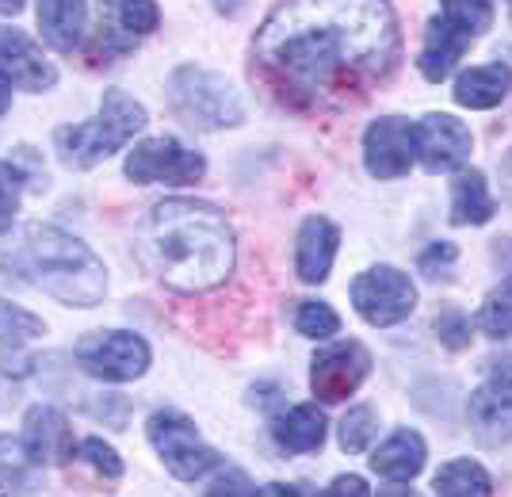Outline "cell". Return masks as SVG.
<instances>
[{
	"instance_id": "6da1fadb",
	"label": "cell",
	"mask_w": 512,
	"mask_h": 497,
	"mask_svg": "<svg viewBox=\"0 0 512 497\" xmlns=\"http://www.w3.org/2000/svg\"><path fill=\"white\" fill-rule=\"evenodd\" d=\"M253 54L279 88L352 96L390 77L402 31L390 0H283L260 23Z\"/></svg>"
},
{
	"instance_id": "7a4b0ae2",
	"label": "cell",
	"mask_w": 512,
	"mask_h": 497,
	"mask_svg": "<svg viewBox=\"0 0 512 497\" xmlns=\"http://www.w3.org/2000/svg\"><path fill=\"white\" fill-rule=\"evenodd\" d=\"M134 253L153 280L165 283L169 291L203 295L234 272V226L214 203L165 199L142 218Z\"/></svg>"
},
{
	"instance_id": "3957f363",
	"label": "cell",
	"mask_w": 512,
	"mask_h": 497,
	"mask_svg": "<svg viewBox=\"0 0 512 497\" xmlns=\"http://www.w3.org/2000/svg\"><path fill=\"white\" fill-rule=\"evenodd\" d=\"M8 272L65 306L88 310L107 295V268L81 238L50 222H27L20 241L0 257Z\"/></svg>"
},
{
	"instance_id": "277c9868",
	"label": "cell",
	"mask_w": 512,
	"mask_h": 497,
	"mask_svg": "<svg viewBox=\"0 0 512 497\" xmlns=\"http://www.w3.org/2000/svg\"><path fill=\"white\" fill-rule=\"evenodd\" d=\"M146 123H150V115L134 96H127L123 88H107L100 111L88 123L54 130V150L65 169H92V165L107 161L111 153L123 150L138 130H146Z\"/></svg>"
},
{
	"instance_id": "5b68a950",
	"label": "cell",
	"mask_w": 512,
	"mask_h": 497,
	"mask_svg": "<svg viewBox=\"0 0 512 497\" xmlns=\"http://www.w3.org/2000/svg\"><path fill=\"white\" fill-rule=\"evenodd\" d=\"M169 104L172 111L199 130H222L245 123V104L237 88L203 65H180L169 77Z\"/></svg>"
},
{
	"instance_id": "8992f818",
	"label": "cell",
	"mask_w": 512,
	"mask_h": 497,
	"mask_svg": "<svg viewBox=\"0 0 512 497\" xmlns=\"http://www.w3.org/2000/svg\"><path fill=\"white\" fill-rule=\"evenodd\" d=\"M146 436H150L153 452L161 455V463L169 467V475L180 482H199L214 467H222V455L199 436L192 417H184L180 410L153 413L146 421Z\"/></svg>"
},
{
	"instance_id": "52a82bcc",
	"label": "cell",
	"mask_w": 512,
	"mask_h": 497,
	"mask_svg": "<svg viewBox=\"0 0 512 497\" xmlns=\"http://www.w3.org/2000/svg\"><path fill=\"white\" fill-rule=\"evenodd\" d=\"M77 368L104 383H134L150 371V345L130 329H96L77 341Z\"/></svg>"
},
{
	"instance_id": "ba28073f",
	"label": "cell",
	"mask_w": 512,
	"mask_h": 497,
	"mask_svg": "<svg viewBox=\"0 0 512 497\" xmlns=\"http://www.w3.org/2000/svg\"><path fill=\"white\" fill-rule=\"evenodd\" d=\"M352 306L367 325H398L417 310V287L402 268L375 264L352 280Z\"/></svg>"
},
{
	"instance_id": "9c48e42d",
	"label": "cell",
	"mask_w": 512,
	"mask_h": 497,
	"mask_svg": "<svg viewBox=\"0 0 512 497\" xmlns=\"http://www.w3.org/2000/svg\"><path fill=\"white\" fill-rule=\"evenodd\" d=\"M470 433L482 448H501L512 440V356L486 368V383L467 402Z\"/></svg>"
},
{
	"instance_id": "30bf717a",
	"label": "cell",
	"mask_w": 512,
	"mask_h": 497,
	"mask_svg": "<svg viewBox=\"0 0 512 497\" xmlns=\"http://www.w3.org/2000/svg\"><path fill=\"white\" fill-rule=\"evenodd\" d=\"M123 173L134 184H199L207 176V161L176 138H146L127 153Z\"/></svg>"
},
{
	"instance_id": "8fae6325",
	"label": "cell",
	"mask_w": 512,
	"mask_h": 497,
	"mask_svg": "<svg viewBox=\"0 0 512 497\" xmlns=\"http://www.w3.org/2000/svg\"><path fill=\"white\" fill-rule=\"evenodd\" d=\"M367 375H371V352L360 341H337V345L321 348L314 356L310 390H314V398L337 406V402H348L363 387Z\"/></svg>"
},
{
	"instance_id": "7c38bea8",
	"label": "cell",
	"mask_w": 512,
	"mask_h": 497,
	"mask_svg": "<svg viewBox=\"0 0 512 497\" xmlns=\"http://www.w3.org/2000/svg\"><path fill=\"white\" fill-rule=\"evenodd\" d=\"M413 150L428 173H455L470 161L474 138L467 123L444 111H428L421 123H413Z\"/></svg>"
},
{
	"instance_id": "4fadbf2b",
	"label": "cell",
	"mask_w": 512,
	"mask_h": 497,
	"mask_svg": "<svg viewBox=\"0 0 512 497\" xmlns=\"http://www.w3.org/2000/svg\"><path fill=\"white\" fill-rule=\"evenodd\" d=\"M417 161L413 150V123L402 115H383L363 134V165L375 180H398Z\"/></svg>"
},
{
	"instance_id": "5bb4252c",
	"label": "cell",
	"mask_w": 512,
	"mask_h": 497,
	"mask_svg": "<svg viewBox=\"0 0 512 497\" xmlns=\"http://www.w3.org/2000/svg\"><path fill=\"white\" fill-rule=\"evenodd\" d=\"M0 73L23 92H46L58 85V69L46 62L43 50L12 27H0Z\"/></svg>"
},
{
	"instance_id": "9a60e30c",
	"label": "cell",
	"mask_w": 512,
	"mask_h": 497,
	"mask_svg": "<svg viewBox=\"0 0 512 497\" xmlns=\"http://www.w3.org/2000/svg\"><path fill=\"white\" fill-rule=\"evenodd\" d=\"M23 452L31 455L35 467L43 463H65L73 459V429H69V417L54 406H35L23 417Z\"/></svg>"
},
{
	"instance_id": "2e32d148",
	"label": "cell",
	"mask_w": 512,
	"mask_h": 497,
	"mask_svg": "<svg viewBox=\"0 0 512 497\" xmlns=\"http://www.w3.org/2000/svg\"><path fill=\"white\" fill-rule=\"evenodd\" d=\"M474 43L463 23H455L451 16H432L425 27V43H421V54H417V65H421V77L440 85L448 81L455 62L463 58V50Z\"/></svg>"
},
{
	"instance_id": "e0dca14e",
	"label": "cell",
	"mask_w": 512,
	"mask_h": 497,
	"mask_svg": "<svg viewBox=\"0 0 512 497\" xmlns=\"http://www.w3.org/2000/svg\"><path fill=\"white\" fill-rule=\"evenodd\" d=\"M337 245H341V230L337 222L321 215H310L302 222L299 241H295V272L302 283H325L337 260Z\"/></svg>"
},
{
	"instance_id": "ac0fdd59",
	"label": "cell",
	"mask_w": 512,
	"mask_h": 497,
	"mask_svg": "<svg viewBox=\"0 0 512 497\" xmlns=\"http://www.w3.org/2000/svg\"><path fill=\"white\" fill-rule=\"evenodd\" d=\"M425 459H428L425 436L413 433V429H398V433H390L375 448L371 467H375V475L390 478V482H413V478L425 471Z\"/></svg>"
},
{
	"instance_id": "d6986e66",
	"label": "cell",
	"mask_w": 512,
	"mask_h": 497,
	"mask_svg": "<svg viewBox=\"0 0 512 497\" xmlns=\"http://www.w3.org/2000/svg\"><path fill=\"white\" fill-rule=\"evenodd\" d=\"M512 88V69L505 62L490 65H470L455 77V104L470 111H490L497 108Z\"/></svg>"
},
{
	"instance_id": "ffe728a7",
	"label": "cell",
	"mask_w": 512,
	"mask_h": 497,
	"mask_svg": "<svg viewBox=\"0 0 512 497\" xmlns=\"http://www.w3.org/2000/svg\"><path fill=\"white\" fill-rule=\"evenodd\" d=\"M272 436L283 452L291 455H306L318 452L325 444V413L318 410V402H302V406H291L287 413H279L272 421Z\"/></svg>"
},
{
	"instance_id": "44dd1931",
	"label": "cell",
	"mask_w": 512,
	"mask_h": 497,
	"mask_svg": "<svg viewBox=\"0 0 512 497\" xmlns=\"http://www.w3.org/2000/svg\"><path fill=\"white\" fill-rule=\"evenodd\" d=\"M88 23L85 0H39V31L58 54H69L81 46Z\"/></svg>"
},
{
	"instance_id": "7402d4cb",
	"label": "cell",
	"mask_w": 512,
	"mask_h": 497,
	"mask_svg": "<svg viewBox=\"0 0 512 497\" xmlns=\"http://www.w3.org/2000/svg\"><path fill=\"white\" fill-rule=\"evenodd\" d=\"M497 215V203L490 195L482 169H463L451 180V222L455 226H486Z\"/></svg>"
},
{
	"instance_id": "603a6c76",
	"label": "cell",
	"mask_w": 512,
	"mask_h": 497,
	"mask_svg": "<svg viewBox=\"0 0 512 497\" xmlns=\"http://www.w3.org/2000/svg\"><path fill=\"white\" fill-rule=\"evenodd\" d=\"M432 490H436V497H490L493 478L474 459H451L436 471Z\"/></svg>"
},
{
	"instance_id": "cb8c5ba5",
	"label": "cell",
	"mask_w": 512,
	"mask_h": 497,
	"mask_svg": "<svg viewBox=\"0 0 512 497\" xmlns=\"http://www.w3.org/2000/svg\"><path fill=\"white\" fill-rule=\"evenodd\" d=\"M474 325H478L486 337H497V341H501V337H512V276L497 283L490 295L482 299Z\"/></svg>"
},
{
	"instance_id": "d4e9b609",
	"label": "cell",
	"mask_w": 512,
	"mask_h": 497,
	"mask_svg": "<svg viewBox=\"0 0 512 497\" xmlns=\"http://www.w3.org/2000/svg\"><path fill=\"white\" fill-rule=\"evenodd\" d=\"M375 433H379V413H375V406L360 402V406H352V410L341 417L337 440H341L344 452L356 455V452H363L371 440H375Z\"/></svg>"
},
{
	"instance_id": "484cf974",
	"label": "cell",
	"mask_w": 512,
	"mask_h": 497,
	"mask_svg": "<svg viewBox=\"0 0 512 497\" xmlns=\"http://www.w3.org/2000/svg\"><path fill=\"white\" fill-rule=\"evenodd\" d=\"M46 325L39 314H31V310H23V306H12L8 299H0V345H12L20 348L27 341H35V337H43Z\"/></svg>"
},
{
	"instance_id": "4316f807",
	"label": "cell",
	"mask_w": 512,
	"mask_h": 497,
	"mask_svg": "<svg viewBox=\"0 0 512 497\" xmlns=\"http://www.w3.org/2000/svg\"><path fill=\"white\" fill-rule=\"evenodd\" d=\"M31 486V455L23 452V444L0 436V494L27 490Z\"/></svg>"
},
{
	"instance_id": "83f0119b",
	"label": "cell",
	"mask_w": 512,
	"mask_h": 497,
	"mask_svg": "<svg viewBox=\"0 0 512 497\" xmlns=\"http://www.w3.org/2000/svg\"><path fill=\"white\" fill-rule=\"evenodd\" d=\"M295 329H299L302 337L325 341V337H337V333H341V314L329 303H299Z\"/></svg>"
},
{
	"instance_id": "f1b7e54d",
	"label": "cell",
	"mask_w": 512,
	"mask_h": 497,
	"mask_svg": "<svg viewBox=\"0 0 512 497\" xmlns=\"http://www.w3.org/2000/svg\"><path fill=\"white\" fill-rule=\"evenodd\" d=\"M23 195V169L16 161H0V234L12 230Z\"/></svg>"
},
{
	"instance_id": "f546056e",
	"label": "cell",
	"mask_w": 512,
	"mask_h": 497,
	"mask_svg": "<svg viewBox=\"0 0 512 497\" xmlns=\"http://www.w3.org/2000/svg\"><path fill=\"white\" fill-rule=\"evenodd\" d=\"M111 12H115L119 31H127V35H150V31H157V23H161V12H157L153 0H123Z\"/></svg>"
},
{
	"instance_id": "4dcf8cb0",
	"label": "cell",
	"mask_w": 512,
	"mask_h": 497,
	"mask_svg": "<svg viewBox=\"0 0 512 497\" xmlns=\"http://www.w3.org/2000/svg\"><path fill=\"white\" fill-rule=\"evenodd\" d=\"M444 16L463 23L470 35H486L493 27V4L490 0H444Z\"/></svg>"
},
{
	"instance_id": "1f68e13d",
	"label": "cell",
	"mask_w": 512,
	"mask_h": 497,
	"mask_svg": "<svg viewBox=\"0 0 512 497\" xmlns=\"http://www.w3.org/2000/svg\"><path fill=\"white\" fill-rule=\"evenodd\" d=\"M77 459H85L88 467L100 471L104 478H123V459H119V452H115L111 444H104L100 436L81 440V444H77Z\"/></svg>"
},
{
	"instance_id": "d6a6232c",
	"label": "cell",
	"mask_w": 512,
	"mask_h": 497,
	"mask_svg": "<svg viewBox=\"0 0 512 497\" xmlns=\"http://www.w3.org/2000/svg\"><path fill=\"white\" fill-rule=\"evenodd\" d=\"M436 337H440V345L451 348V352H463V348H470V318L463 314V310H455V306H448V310H440L436 314Z\"/></svg>"
},
{
	"instance_id": "836d02e7",
	"label": "cell",
	"mask_w": 512,
	"mask_h": 497,
	"mask_svg": "<svg viewBox=\"0 0 512 497\" xmlns=\"http://www.w3.org/2000/svg\"><path fill=\"white\" fill-rule=\"evenodd\" d=\"M455 260H459V249L451 241H432L425 253L417 257V268H421V276H428V280H448Z\"/></svg>"
},
{
	"instance_id": "e575fe53",
	"label": "cell",
	"mask_w": 512,
	"mask_h": 497,
	"mask_svg": "<svg viewBox=\"0 0 512 497\" xmlns=\"http://www.w3.org/2000/svg\"><path fill=\"white\" fill-rule=\"evenodd\" d=\"M207 494L214 497H222V494H230V497H241V494H256V486H253V478L245 475V471H237V467H226L222 475L211 482V490Z\"/></svg>"
},
{
	"instance_id": "d590c367",
	"label": "cell",
	"mask_w": 512,
	"mask_h": 497,
	"mask_svg": "<svg viewBox=\"0 0 512 497\" xmlns=\"http://www.w3.org/2000/svg\"><path fill=\"white\" fill-rule=\"evenodd\" d=\"M325 494H337V497L352 494V497H363V494H371V490H367V482H363L360 475H341V478H333V482H329V490H325Z\"/></svg>"
},
{
	"instance_id": "8d00e7d4",
	"label": "cell",
	"mask_w": 512,
	"mask_h": 497,
	"mask_svg": "<svg viewBox=\"0 0 512 497\" xmlns=\"http://www.w3.org/2000/svg\"><path fill=\"white\" fill-rule=\"evenodd\" d=\"M245 4H249V0H214V8H218L222 16H241Z\"/></svg>"
},
{
	"instance_id": "74e56055",
	"label": "cell",
	"mask_w": 512,
	"mask_h": 497,
	"mask_svg": "<svg viewBox=\"0 0 512 497\" xmlns=\"http://www.w3.org/2000/svg\"><path fill=\"white\" fill-rule=\"evenodd\" d=\"M12 81H8V77H4V73H0V115H4V111L12 108Z\"/></svg>"
},
{
	"instance_id": "f35d334b",
	"label": "cell",
	"mask_w": 512,
	"mask_h": 497,
	"mask_svg": "<svg viewBox=\"0 0 512 497\" xmlns=\"http://www.w3.org/2000/svg\"><path fill=\"white\" fill-rule=\"evenodd\" d=\"M501 184H505V195L512 199V150L505 153V161H501Z\"/></svg>"
},
{
	"instance_id": "ab89813d",
	"label": "cell",
	"mask_w": 512,
	"mask_h": 497,
	"mask_svg": "<svg viewBox=\"0 0 512 497\" xmlns=\"http://www.w3.org/2000/svg\"><path fill=\"white\" fill-rule=\"evenodd\" d=\"M23 0H0V16H20Z\"/></svg>"
},
{
	"instance_id": "60d3db41",
	"label": "cell",
	"mask_w": 512,
	"mask_h": 497,
	"mask_svg": "<svg viewBox=\"0 0 512 497\" xmlns=\"http://www.w3.org/2000/svg\"><path fill=\"white\" fill-rule=\"evenodd\" d=\"M107 8H119V4H123V0H104Z\"/></svg>"
},
{
	"instance_id": "b9f144b4",
	"label": "cell",
	"mask_w": 512,
	"mask_h": 497,
	"mask_svg": "<svg viewBox=\"0 0 512 497\" xmlns=\"http://www.w3.org/2000/svg\"><path fill=\"white\" fill-rule=\"evenodd\" d=\"M509 8H512V0H509Z\"/></svg>"
}]
</instances>
